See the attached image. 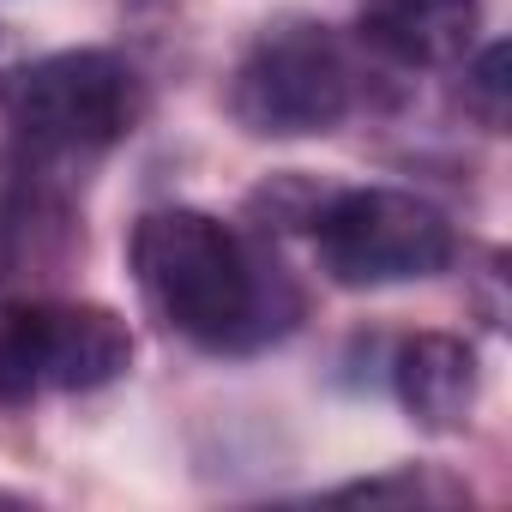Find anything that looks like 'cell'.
I'll list each match as a JSON object with an SVG mask.
<instances>
[{"mask_svg":"<svg viewBox=\"0 0 512 512\" xmlns=\"http://www.w3.org/2000/svg\"><path fill=\"white\" fill-rule=\"evenodd\" d=\"M133 278L145 302L205 350H241L272 332L266 278L235 229L205 211H151L133 229Z\"/></svg>","mask_w":512,"mask_h":512,"instance_id":"1","label":"cell"},{"mask_svg":"<svg viewBox=\"0 0 512 512\" xmlns=\"http://www.w3.org/2000/svg\"><path fill=\"white\" fill-rule=\"evenodd\" d=\"M314 247L332 284L344 290H386L416 284L452 266V223L440 205L398 193V187H350L314 211Z\"/></svg>","mask_w":512,"mask_h":512,"instance_id":"2","label":"cell"},{"mask_svg":"<svg viewBox=\"0 0 512 512\" xmlns=\"http://www.w3.org/2000/svg\"><path fill=\"white\" fill-rule=\"evenodd\" d=\"M229 109L260 139H308L332 133L350 109V61L326 25L290 19L253 37L235 67Z\"/></svg>","mask_w":512,"mask_h":512,"instance_id":"3","label":"cell"},{"mask_svg":"<svg viewBox=\"0 0 512 512\" xmlns=\"http://www.w3.org/2000/svg\"><path fill=\"white\" fill-rule=\"evenodd\" d=\"M133 362V332L97 302H19L0 314V404L37 392H97Z\"/></svg>","mask_w":512,"mask_h":512,"instance_id":"4","label":"cell"},{"mask_svg":"<svg viewBox=\"0 0 512 512\" xmlns=\"http://www.w3.org/2000/svg\"><path fill=\"white\" fill-rule=\"evenodd\" d=\"M7 121L37 151H103L139 121V79L103 49H67L7 79Z\"/></svg>","mask_w":512,"mask_h":512,"instance_id":"5","label":"cell"},{"mask_svg":"<svg viewBox=\"0 0 512 512\" xmlns=\"http://www.w3.org/2000/svg\"><path fill=\"white\" fill-rule=\"evenodd\" d=\"M482 0H368L362 37L398 67H452L476 43Z\"/></svg>","mask_w":512,"mask_h":512,"instance_id":"6","label":"cell"},{"mask_svg":"<svg viewBox=\"0 0 512 512\" xmlns=\"http://www.w3.org/2000/svg\"><path fill=\"white\" fill-rule=\"evenodd\" d=\"M392 386H398V404L410 410V422L452 434L470 422V404H476V356H470V344H458L446 332H422L398 350Z\"/></svg>","mask_w":512,"mask_h":512,"instance_id":"7","label":"cell"},{"mask_svg":"<svg viewBox=\"0 0 512 512\" xmlns=\"http://www.w3.org/2000/svg\"><path fill=\"white\" fill-rule=\"evenodd\" d=\"M464 109L482 115V127H506V43H488L464 73Z\"/></svg>","mask_w":512,"mask_h":512,"instance_id":"8","label":"cell"},{"mask_svg":"<svg viewBox=\"0 0 512 512\" xmlns=\"http://www.w3.org/2000/svg\"><path fill=\"white\" fill-rule=\"evenodd\" d=\"M392 494H416V500H452V488H422V482H410V476H392V482H356V488H344L338 500H392Z\"/></svg>","mask_w":512,"mask_h":512,"instance_id":"9","label":"cell"},{"mask_svg":"<svg viewBox=\"0 0 512 512\" xmlns=\"http://www.w3.org/2000/svg\"><path fill=\"white\" fill-rule=\"evenodd\" d=\"M0 506H25V500H19V494H0Z\"/></svg>","mask_w":512,"mask_h":512,"instance_id":"10","label":"cell"}]
</instances>
